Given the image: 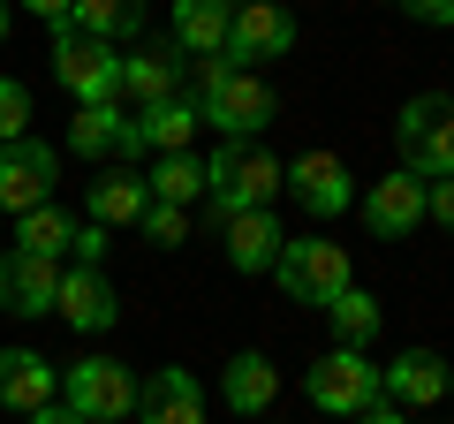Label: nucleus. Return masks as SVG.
<instances>
[{"instance_id":"obj_1","label":"nucleus","mask_w":454,"mask_h":424,"mask_svg":"<svg viewBox=\"0 0 454 424\" xmlns=\"http://www.w3.org/2000/svg\"><path fill=\"white\" fill-rule=\"evenodd\" d=\"M197 114H205L220 137L250 145V137H265V122H273V83H265L258 68L197 61Z\"/></svg>"},{"instance_id":"obj_2","label":"nucleus","mask_w":454,"mask_h":424,"mask_svg":"<svg viewBox=\"0 0 454 424\" xmlns=\"http://www.w3.org/2000/svg\"><path fill=\"white\" fill-rule=\"evenodd\" d=\"M280 190V160L265 145H235V137H220V152L205 160V212L212 220H235V212H265Z\"/></svg>"},{"instance_id":"obj_3","label":"nucleus","mask_w":454,"mask_h":424,"mask_svg":"<svg viewBox=\"0 0 454 424\" xmlns=\"http://www.w3.org/2000/svg\"><path fill=\"white\" fill-rule=\"evenodd\" d=\"M394 145H402V167L417 182H447L454 175V98L417 91L394 122Z\"/></svg>"},{"instance_id":"obj_4","label":"nucleus","mask_w":454,"mask_h":424,"mask_svg":"<svg viewBox=\"0 0 454 424\" xmlns=\"http://www.w3.org/2000/svg\"><path fill=\"white\" fill-rule=\"evenodd\" d=\"M53 76L76 106H106V98H121V53L106 38H83L76 23H53Z\"/></svg>"},{"instance_id":"obj_5","label":"nucleus","mask_w":454,"mask_h":424,"mask_svg":"<svg viewBox=\"0 0 454 424\" xmlns=\"http://www.w3.org/2000/svg\"><path fill=\"white\" fill-rule=\"evenodd\" d=\"M303 394L325 409V417H364V409L387 394V379H379V364L364 357V349H325V357L310 364Z\"/></svg>"},{"instance_id":"obj_6","label":"nucleus","mask_w":454,"mask_h":424,"mask_svg":"<svg viewBox=\"0 0 454 424\" xmlns=\"http://www.w3.org/2000/svg\"><path fill=\"white\" fill-rule=\"evenodd\" d=\"M61 394H68V409H76L83 424H121V417H137V379H129V364H121V357H83V364H68V372H61Z\"/></svg>"},{"instance_id":"obj_7","label":"nucleus","mask_w":454,"mask_h":424,"mask_svg":"<svg viewBox=\"0 0 454 424\" xmlns=\"http://www.w3.org/2000/svg\"><path fill=\"white\" fill-rule=\"evenodd\" d=\"M273 280L295 295V303H333L340 288H356L348 280V250L340 243H325V235H310V243H280V258H273Z\"/></svg>"},{"instance_id":"obj_8","label":"nucleus","mask_w":454,"mask_h":424,"mask_svg":"<svg viewBox=\"0 0 454 424\" xmlns=\"http://www.w3.org/2000/svg\"><path fill=\"white\" fill-rule=\"evenodd\" d=\"M53 182H61V152H53L46 137H16V145H0V212H8V220L53 205Z\"/></svg>"},{"instance_id":"obj_9","label":"nucleus","mask_w":454,"mask_h":424,"mask_svg":"<svg viewBox=\"0 0 454 424\" xmlns=\"http://www.w3.org/2000/svg\"><path fill=\"white\" fill-rule=\"evenodd\" d=\"M197 98H160V106H137L129 122H121V137H114V152L121 160H145V152H190V137H197Z\"/></svg>"},{"instance_id":"obj_10","label":"nucleus","mask_w":454,"mask_h":424,"mask_svg":"<svg viewBox=\"0 0 454 424\" xmlns=\"http://www.w3.org/2000/svg\"><path fill=\"white\" fill-rule=\"evenodd\" d=\"M280 190H288L310 220H340V212L356 205V182H348V167H340L333 152H303V160H288V167H280Z\"/></svg>"},{"instance_id":"obj_11","label":"nucleus","mask_w":454,"mask_h":424,"mask_svg":"<svg viewBox=\"0 0 454 424\" xmlns=\"http://www.w3.org/2000/svg\"><path fill=\"white\" fill-rule=\"evenodd\" d=\"M295 46V16L280 8V0H250V8H235V23H227V68L243 61H280V53Z\"/></svg>"},{"instance_id":"obj_12","label":"nucleus","mask_w":454,"mask_h":424,"mask_svg":"<svg viewBox=\"0 0 454 424\" xmlns=\"http://www.w3.org/2000/svg\"><path fill=\"white\" fill-rule=\"evenodd\" d=\"M356 212H364V228L387 235V243L394 235H417L424 228V182L409 175V167H394V175H379L372 190L356 197Z\"/></svg>"},{"instance_id":"obj_13","label":"nucleus","mask_w":454,"mask_h":424,"mask_svg":"<svg viewBox=\"0 0 454 424\" xmlns=\"http://www.w3.org/2000/svg\"><path fill=\"white\" fill-rule=\"evenodd\" d=\"M182 76H190V61H182L175 38H137V53H121V91L137 98V106H160V98L182 91Z\"/></svg>"},{"instance_id":"obj_14","label":"nucleus","mask_w":454,"mask_h":424,"mask_svg":"<svg viewBox=\"0 0 454 424\" xmlns=\"http://www.w3.org/2000/svg\"><path fill=\"white\" fill-rule=\"evenodd\" d=\"M137 424H205V387L182 364H160V372L137 387Z\"/></svg>"},{"instance_id":"obj_15","label":"nucleus","mask_w":454,"mask_h":424,"mask_svg":"<svg viewBox=\"0 0 454 424\" xmlns=\"http://www.w3.org/2000/svg\"><path fill=\"white\" fill-rule=\"evenodd\" d=\"M53 310H61L76 334H106L114 318H121V303H114V280L98 273V265H68L61 288H53Z\"/></svg>"},{"instance_id":"obj_16","label":"nucleus","mask_w":454,"mask_h":424,"mask_svg":"<svg viewBox=\"0 0 454 424\" xmlns=\"http://www.w3.org/2000/svg\"><path fill=\"white\" fill-rule=\"evenodd\" d=\"M53 288H61V265H53V258H31V250H8V258H0V310L46 318Z\"/></svg>"},{"instance_id":"obj_17","label":"nucleus","mask_w":454,"mask_h":424,"mask_svg":"<svg viewBox=\"0 0 454 424\" xmlns=\"http://www.w3.org/2000/svg\"><path fill=\"white\" fill-rule=\"evenodd\" d=\"M53 394H61V372H53L38 349H0V409L31 417V409H46Z\"/></svg>"},{"instance_id":"obj_18","label":"nucleus","mask_w":454,"mask_h":424,"mask_svg":"<svg viewBox=\"0 0 454 424\" xmlns=\"http://www.w3.org/2000/svg\"><path fill=\"white\" fill-rule=\"evenodd\" d=\"M379 379H387L394 409H432V402H447V364H439L432 349H402Z\"/></svg>"},{"instance_id":"obj_19","label":"nucleus","mask_w":454,"mask_h":424,"mask_svg":"<svg viewBox=\"0 0 454 424\" xmlns=\"http://www.w3.org/2000/svg\"><path fill=\"white\" fill-rule=\"evenodd\" d=\"M227 23H235L227 0H175V46L197 53V61H220L227 53Z\"/></svg>"},{"instance_id":"obj_20","label":"nucleus","mask_w":454,"mask_h":424,"mask_svg":"<svg viewBox=\"0 0 454 424\" xmlns=\"http://www.w3.org/2000/svg\"><path fill=\"white\" fill-rule=\"evenodd\" d=\"M280 243H288V235H280L273 212H235V220H227V265H235V273H273Z\"/></svg>"},{"instance_id":"obj_21","label":"nucleus","mask_w":454,"mask_h":424,"mask_svg":"<svg viewBox=\"0 0 454 424\" xmlns=\"http://www.w3.org/2000/svg\"><path fill=\"white\" fill-rule=\"evenodd\" d=\"M145 205H152V190L129 175V167H106V175L91 182V220H98V228H137Z\"/></svg>"},{"instance_id":"obj_22","label":"nucleus","mask_w":454,"mask_h":424,"mask_svg":"<svg viewBox=\"0 0 454 424\" xmlns=\"http://www.w3.org/2000/svg\"><path fill=\"white\" fill-rule=\"evenodd\" d=\"M220 394H227V409H235V417H265V409H273V394H280V372L250 349V357L227 364V387H220Z\"/></svg>"},{"instance_id":"obj_23","label":"nucleus","mask_w":454,"mask_h":424,"mask_svg":"<svg viewBox=\"0 0 454 424\" xmlns=\"http://www.w3.org/2000/svg\"><path fill=\"white\" fill-rule=\"evenodd\" d=\"M325 318H333V349H372L379 342V295H364V288H340L333 303H325Z\"/></svg>"},{"instance_id":"obj_24","label":"nucleus","mask_w":454,"mask_h":424,"mask_svg":"<svg viewBox=\"0 0 454 424\" xmlns=\"http://www.w3.org/2000/svg\"><path fill=\"white\" fill-rule=\"evenodd\" d=\"M152 205H182L190 212L197 197H205V160H197V152H160V167H152Z\"/></svg>"},{"instance_id":"obj_25","label":"nucleus","mask_w":454,"mask_h":424,"mask_svg":"<svg viewBox=\"0 0 454 424\" xmlns=\"http://www.w3.org/2000/svg\"><path fill=\"white\" fill-rule=\"evenodd\" d=\"M16 250H31V258H53V265H61L68 250H76V220H68L61 205L23 212V220H16Z\"/></svg>"},{"instance_id":"obj_26","label":"nucleus","mask_w":454,"mask_h":424,"mask_svg":"<svg viewBox=\"0 0 454 424\" xmlns=\"http://www.w3.org/2000/svg\"><path fill=\"white\" fill-rule=\"evenodd\" d=\"M68 23H76L83 38H137V23H145V0H76L68 8Z\"/></svg>"},{"instance_id":"obj_27","label":"nucleus","mask_w":454,"mask_h":424,"mask_svg":"<svg viewBox=\"0 0 454 424\" xmlns=\"http://www.w3.org/2000/svg\"><path fill=\"white\" fill-rule=\"evenodd\" d=\"M121 98H106V106H76V122H68V152L76 160H106L114 152V137H121Z\"/></svg>"},{"instance_id":"obj_28","label":"nucleus","mask_w":454,"mask_h":424,"mask_svg":"<svg viewBox=\"0 0 454 424\" xmlns=\"http://www.w3.org/2000/svg\"><path fill=\"white\" fill-rule=\"evenodd\" d=\"M137 235H145L152 250H175V243H190V212H182V205H145Z\"/></svg>"},{"instance_id":"obj_29","label":"nucleus","mask_w":454,"mask_h":424,"mask_svg":"<svg viewBox=\"0 0 454 424\" xmlns=\"http://www.w3.org/2000/svg\"><path fill=\"white\" fill-rule=\"evenodd\" d=\"M16 137H31V91L16 76H0V145H16Z\"/></svg>"},{"instance_id":"obj_30","label":"nucleus","mask_w":454,"mask_h":424,"mask_svg":"<svg viewBox=\"0 0 454 424\" xmlns=\"http://www.w3.org/2000/svg\"><path fill=\"white\" fill-rule=\"evenodd\" d=\"M424 220H439V228L454 235V175L447 182H424Z\"/></svg>"},{"instance_id":"obj_31","label":"nucleus","mask_w":454,"mask_h":424,"mask_svg":"<svg viewBox=\"0 0 454 424\" xmlns=\"http://www.w3.org/2000/svg\"><path fill=\"white\" fill-rule=\"evenodd\" d=\"M394 8H409V16L432 23V31H454V0H394Z\"/></svg>"},{"instance_id":"obj_32","label":"nucleus","mask_w":454,"mask_h":424,"mask_svg":"<svg viewBox=\"0 0 454 424\" xmlns=\"http://www.w3.org/2000/svg\"><path fill=\"white\" fill-rule=\"evenodd\" d=\"M98 250H106V228L83 220V228H76V265H98Z\"/></svg>"},{"instance_id":"obj_33","label":"nucleus","mask_w":454,"mask_h":424,"mask_svg":"<svg viewBox=\"0 0 454 424\" xmlns=\"http://www.w3.org/2000/svg\"><path fill=\"white\" fill-rule=\"evenodd\" d=\"M348 424H409V417H402V409H394V402H372V409H364V417H348Z\"/></svg>"},{"instance_id":"obj_34","label":"nucleus","mask_w":454,"mask_h":424,"mask_svg":"<svg viewBox=\"0 0 454 424\" xmlns=\"http://www.w3.org/2000/svg\"><path fill=\"white\" fill-rule=\"evenodd\" d=\"M23 424H83V417H76V409H68V402H61V409L46 402V409H31V417H23Z\"/></svg>"},{"instance_id":"obj_35","label":"nucleus","mask_w":454,"mask_h":424,"mask_svg":"<svg viewBox=\"0 0 454 424\" xmlns=\"http://www.w3.org/2000/svg\"><path fill=\"white\" fill-rule=\"evenodd\" d=\"M23 8H31V16H46V23H68V8H76V0H23Z\"/></svg>"},{"instance_id":"obj_36","label":"nucleus","mask_w":454,"mask_h":424,"mask_svg":"<svg viewBox=\"0 0 454 424\" xmlns=\"http://www.w3.org/2000/svg\"><path fill=\"white\" fill-rule=\"evenodd\" d=\"M0 46H8V0H0Z\"/></svg>"},{"instance_id":"obj_37","label":"nucleus","mask_w":454,"mask_h":424,"mask_svg":"<svg viewBox=\"0 0 454 424\" xmlns=\"http://www.w3.org/2000/svg\"><path fill=\"white\" fill-rule=\"evenodd\" d=\"M447 394H454V364H447Z\"/></svg>"},{"instance_id":"obj_38","label":"nucleus","mask_w":454,"mask_h":424,"mask_svg":"<svg viewBox=\"0 0 454 424\" xmlns=\"http://www.w3.org/2000/svg\"><path fill=\"white\" fill-rule=\"evenodd\" d=\"M227 8H250V0H227Z\"/></svg>"},{"instance_id":"obj_39","label":"nucleus","mask_w":454,"mask_h":424,"mask_svg":"<svg viewBox=\"0 0 454 424\" xmlns=\"http://www.w3.org/2000/svg\"><path fill=\"white\" fill-rule=\"evenodd\" d=\"M250 424H265V417H250Z\"/></svg>"}]
</instances>
